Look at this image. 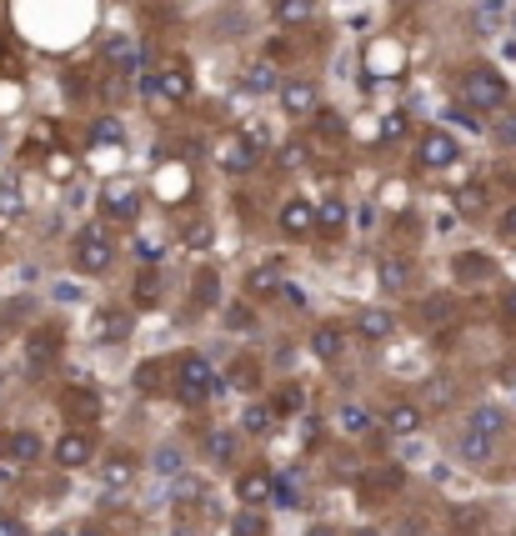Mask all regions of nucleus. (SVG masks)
Instances as JSON below:
<instances>
[{
	"label": "nucleus",
	"mask_w": 516,
	"mask_h": 536,
	"mask_svg": "<svg viewBox=\"0 0 516 536\" xmlns=\"http://www.w3.org/2000/svg\"><path fill=\"white\" fill-rule=\"evenodd\" d=\"M271 406H276V416H296V411L306 406V391H301L296 381H286V386L271 391Z\"/></svg>",
	"instance_id": "a18cd8bd"
},
{
	"label": "nucleus",
	"mask_w": 516,
	"mask_h": 536,
	"mask_svg": "<svg viewBox=\"0 0 516 536\" xmlns=\"http://www.w3.org/2000/svg\"><path fill=\"white\" fill-rule=\"evenodd\" d=\"M466 426H471V431H481V436H491V441H501V431H506V411H501V406H491V401H481V406H471V411H466Z\"/></svg>",
	"instance_id": "72a5a7b5"
},
{
	"label": "nucleus",
	"mask_w": 516,
	"mask_h": 536,
	"mask_svg": "<svg viewBox=\"0 0 516 536\" xmlns=\"http://www.w3.org/2000/svg\"><path fill=\"white\" fill-rule=\"evenodd\" d=\"M276 166L281 171H291V176H301V171H311V161H316V146H311V131L306 136H291V141H281L276 151Z\"/></svg>",
	"instance_id": "4be33fe9"
},
{
	"label": "nucleus",
	"mask_w": 516,
	"mask_h": 536,
	"mask_svg": "<svg viewBox=\"0 0 516 536\" xmlns=\"http://www.w3.org/2000/svg\"><path fill=\"white\" fill-rule=\"evenodd\" d=\"M346 336H351V331H341L336 321L311 326V356H316V361H326V366H336V361L346 356Z\"/></svg>",
	"instance_id": "a211bd4d"
},
{
	"label": "nucleus",
	"mask_w": 516,
	"mask_h": 536,
	"mask_svg": "<svg viewBox=\"0 0 516 536\" xmlns=\"http://www.w3.org/2000/svg\"><path fill=\"white\" fill-rule=\"evenodd\" d=\"M216 286H221L216 266H201L196 271V306H216Z\"/></svg>",
	"instance_id": "09e8293b"
},
{
	"label": "nucleus",
	"mask_w": 516,
	"mask_h": 536,
	"mask_svg": "<svg viewBox=\"0 0 516 536\" xmlns=\"http://www.w3.org/2000/svg\"><path fill=\"white\" fill-rule=\"evenodd\" d=\"M0 386H6V376H0Z\"/></svg>",
	"instance_id": "680f3d73"
},
{
	"label": "nucleus",
	"mask_w": 516,
	"mask_h": 536,
	"mask_svg": "<svg viewBox=\"0 0 516 536\" xmlns=\"http://www.w3.org/2000/svg\"><path fill=\"white\" fill-rule=\"evenodd\" d=\"M231 386H236V391H261V366H256L251 356H236V361H231Z\"/></svg>",
	"instance_id": "c03bdc74"
},
{
	"label": "nucleus",
	"mask_w": 516,
	"mask_h": 536,
	"mask_svg": "<svg viewBox=\"0 0 516 536\" xmlns=\"http://www.w3.org/2000/svg\"><path fill=\"white\" fill-rule=\"evenodd\" d=\"M506 101H511V86H506V76L496 66H486V61L461 66V76H456V106H466L476 121H491L496 111H506Z\"/></svg>",
	"instance_id": "f257e3e1"
},
{
	"label": "nucleus",
	"mask_w": 516,
	"mask_h": 536,
	"mask_svg": "<svg viewBox=\"0 0 516 536\" xmlns=\"http://www.w3.org/2000/svg\"><path fill=\"white\" fill-rule=\"evenodd\" d=\"M456 211H461L466 221H481V216L491 211V191H486V181L461 186V191H456Z\"/></svg>",
	"instance_id": "f704fd0d"
},
{
	"label": "nucleus",
	"mask_w": 516,
	"mask_h": 536,
	"mask_svg": "<svg viewBox=\"0 0 516 536\" xmlns=\"http://www.w3.org/2000/svg\"><path fill=\"white\" fill-rule=\"evenodd\" d=\"M336 426H341L346 436H366V431H371V411L356 406V401H346V406L336 411Z\"/></svg>",
	"instance_id": "ea45409f"
},
{
	"label": "nucleus",
	"mask_w": 516,
	"mask_h": 536,
	"mask_svg": "<svg viewBox=\"0 0 516 536\" xmlns=\"http://www.w3.org/2000/svg\"><path fill=\"white\" fill-rule=\"evenodd\" d=\"M461 161V146L446 126H426L416 131V146H411V166L416 171H451Z\"/></svg>",
	"instance_id": "39448f33"
},
{
	"label": "nucleus",
	"mask_w": 516,
	"mask_h": 536,
	"mask_svg": "<svg viewBox=\"0 0 516 536\" xmlns=\"http://www.w3.org/2000/svg\"><path fill=\"white\" fill-rule=\"evenodd\" d=\"M141 211H146V191H141V181H131V176H111V181L101 186V216H106L116 231H121V226H136Z\"/></svg>",
	"instance_id": "20e7f679"
},
{
	"label": "nucleus",
	"mask_w": 516,
	"mask_h": 536,
	"mask_svg": "<svg viewBox=\"0 0 516 536\" xmlns=\"http://www.w3.org/2000/svg\"><path fill=\"white\" fill-rule=\"evenodd\" d=\"M271 476L276 471H266V466H246L236 476V501L241 506H271Z\"/></svg>",
	"instance_id": "412c9836"
},
{
	"label": "nucleus",
	"mask_w": 516,
	"mask_h": 536,
	"mask_svg": "<svg viewBox=\"0 0 516 536\" xmlns=\"http://www.w3.org/2000/svg\"><path fill=\"white\" fill-rule=\"evenodd\" d=\"M106 141H111V146H121V141H126L121 116H96V121H91V146H106Z\"/></svg>",
	"instance_id": "79ce46f5"
},
{
	"label": "nucleus",
	"mask_w": 516,
	"mask_h": 536,
	"mask_svg": "<svg viewBox=\"0 0 516 536\" xmlns=\"http://www.w3.org/2000/svg\"><path fill=\"white\" fill-rule=\"evenodd\" d=\"M231 536H271V526H266L261 506H241V516L231 521Z\"/></svg>",
	"instance_id": "49530a36"
},
{
	"label": "nucleus",
	"mask_w": 516,
	"mask_h": 536,
	"mask_svg": "<svg viewBox=\"0 0 516 536\" xmlns=\"http://www.w3.org/2000/svg\"><path fill=\"white\" fill-rule=\"evenodd\" d=\"M321 16V0H271V26L276 31H311Z\"/></svg>",
	"instance_id": "4468645a"
},
{
	"label": "nucleus",
	"mask_w": 516,
	"mask_h": 536,
	"mask_svg": "<svg viewBox=\"0 0 516 536\" xmlns=\"http://www.w3.org/2000/svg\"><path fill=\"white\" fill-rule=\"evenodd\" d=\"M21 211H26L21 181H16V176H0V216H21Z\"/></svg>",
	"instance_id": "de8ad7c7"
},
{
	"label": "nucleus",
	"mask_w": 516,
	"mask_h": 536,
	"mask_svg": "<svg viewBox=\"0 0 516 536\" xmlns=\"http://www.w3.org/2000/svg\"><path fill=\"white\" fill-rule=\"evenodd\" d=\"M491 456H496V441L491 436H481V431H461L456 436V461H466V466H491Z\"/></svg>",
	"instance_id": "c85d7f7f"
},
{
	"label": "nucleus",
	"mask_w": 516,
	"mask_h": 536,
	"mask_svg": "<svg viewBox=\"0 0 516 536\" xmlns=\"http://www.w3.org/2000/svg\"><path fill=\"white\" fill-rule=\"evenodd\" d=\"M61 406H66V416H76V421H96V416H101V396H96V391H86V386L66 391V396H61Z\"/></svg>",
	"instance_id": "58836bf2"
},
{
	"label": "nucleus",
	"mask_w": 516,
	"mask_h": 536,
	"mask_svg": "<svg viewBox=\"0 0 516 536\" xmlns=\"http://www.w3.org/2000/svg\"><path fill=\"white\" fill-rule=\"evenodd\" d=\"M116 256H121V241H116V226L106 216H96V221L71 231V266L81 276H106L116 266Z\"/></svg>",
	"instance_id": "f03ea898"
},
{
	"label": "nucleus",
	"mask_w": 516,
	"mask_h": 536,
	"mask_svg": "<svg viewBox=\"0 0 516 536\" xmlns=\"http://www.w3.org/2000/svg\"><path fill=\"white\" fill-rule=\"evenodd\" d=\"M506 26H511V31H516V11H511V21H506Z\"/></svg>",
	"instance_id": "bf43d9fd"
},
{
	"label": "nucleus",
	"mask_w": 516,
	"mask_h": 536,
	"mask_svg": "<svg viewBox=\"0 0 516 536\" xmlns=\"http://www.w3.org/2000/svg\"><path fill=\"white\" fill-rule=\"evenodd\" d=\"M456 316H461V301L446 296V291H436V296H426V301L411 306V321L421 331H446V326H456Z\"/></svg>",
	"instance_id": "ddd939ff"
},
{
	"label": "nucleus",
	"mask_w": 516,
	"mask_h": 536,
	"mask_svg": "<svg viewBox=\"0 0 516 536\" xmlns=\"http://www.w3.org/2000/svg\"><path fill=\"white\" fill-rule=\"evenodd\" d=\"M396 331H401V321H396V311H386V306H361L356 321H351V336L366 341V346H381V341H391Z\"/></svg>",
	"instance_id": "f8f14e48"
},
{
	"label": "nucleus",
	"mask_w": 516,
	"mask_h": 536,
	"mask_svg": "<svg viewBox=\"0 0 516 536\" xmlns=\"http://www.w3.org/2000/svg\"><path fill=\"white\" fill-rule=\"evenodd\" d=\"M226 321H231V326H241V331H256V311H251L246 301H236V306H226Z\"/></svg>",
	"instance_id": "3c124183"
},
{
	"label": "nucleus",
	"mask_w": 516,
	"mask_h": 536,
	"mask_svg": "<svg viewBox=\"0 0 516 536\" xmlns=\"http://www.w3.org/2000/svg\"><path fill=\"white\" fill-rule=\"evenodd\" d=\"M171 366H176V371H171V396H176L181 406H206V401L221 391V376L211 371L206 356L186 351V356H176Z\"/></svg>",
	"instance_id": "7ed1b4c3"
},
{
	"label": "nucleus",
	"mask_w": 516,
	"mask_h": 536,
	"mask_svg": "<svg viewBox=\"0 0 516 536\" xmlns=\"http://www.w3.org/2000/svg\"><path fill=\"white\" fill-rule=\"evenodd\" d=\"M151 76H156V101H166V106H191V96H196V76H191V66L186 61H161V66H151Z\"/></svg>",
	"instance_id": "423d86ee"
},
{
	"label": "nucleus",
	"mask_w": 516,
	"mask_h": 536,
	"mask_svg": "<svg viewBox=\"0 0 516 536\" xmlns=\"http://www.w3.org/2000/svg\"><path fill=\"white\" fill-rule=\"evenodd\" d=\"M161 286H166L161 271H156V266H141V271H136V286H131V306H136V311H156L161 296H166Z\"/></svg>",
	"instance_id": "bb28decb"
},
{
	"label": "nucleus",
	"mask_w": 516,
	"mask_h": 536,
	"mask_svg": "<svg viewBox=\"0 0 516 536\" xmlns=\"http://www.w3.org/2000/svg\"><path fill=\"white\" fill-rule=\"evenodd\" d=\"M401 136H406V116H391V121H386V136H381V141H401Z\"/></svg>",
	"instance_id": "5fc2aeb1"
},
{
	"label": "nucleus",
	"mask_w": 516,
	"mask_h": 536,
	"mask_svg": "<svg viewBox=\"0 0 516 536\" xmlns=\"http://www.w3.org/2000/svg\"><path fill=\"white\" fill-rule=\"evenodd\" d=\"M101 481H106V491H131L136 486V456L131 451H111L101 461Z\"/></svg>",
	"instance_id": "393cba45"
},
{
	"label": "nucleus",
	"mask_w": 516,
	"mask_h": 536,
	"mask_svg": "<svg viewBox=\"0 0 516 536\" xmlns=\"http://www.w3.org/2000/svg\"><path fill=\"white\" fill-rule=\"evenodd\" d=\"M0 536H26V521H21V516H6V511H0Z\"/></svg>",
	"instance_id": "864d4df0"
},
{
	"label": "nucleus",
	"mask_w": 516,
	"mask_h": 536,
	"mask_svg": "<svg viewBox=\"0 0 516 536\" xmlns=\"http://www.w3.org/2000/svg\"><path fill=\"white\" fill-rule=\"evenodd\" d=\"M381 426H386L391 436H416V431L426 426V411H421V401H391V406L381 411Z\"/></svg>",
	"instance_id": "6ab92c4d"
},
{
	"label": "nucleus",
	"mask_w": 516,
	"mask_h": 536,
	"mask_svg": "<svg viewBox=\"0 0 516 536\" xmlns=\"http://www.w3.org/2000/svg\"><path fill=\"white\" fill-rule=\"evenodd\" d=\"M6 456H11L16 466H36V461L46 456V441H41L36 431H11V436H6Z\"/></svg>",
	"instance_id": "473e14b6"
},
{
	"label": "nucleus",
	"mask_w": 516,
	"mask_h": 536,
	"mask_svg": "<svg viewBox=\"0 0 516 536\" xmlns=\"http://www.w3.org/2000/svg\"><path fill=\"white\" fill-rule=\"evenodd\" d=\"M496 276V261L491 256H481V251H456L451 256V281L456 286H481V281H491Z\"/></svg>",
	"instance_id": "dca6fc26"
},
{
	"label": "nucleus",
	"mask_w": 516,
	"mask_h": 536,
	"mask_svg": "<svg viewBox=\"0 0 516 536\" xmlns=\"http://www.w3.org/2000/svg\"><path fill=\"white\" fill-rule=\"evenodd\" d=\"M106 66H111V76L116 81H126V76H141V46L136 41H126V36H116L111 46H106Z\"/></svg>",
	"instance_id": "5701e85b"
},
{
	"label": "nucleus",
	"mask_w": 516,
	"mask_h": 536,
	"mask_svg": "<svg viewBox=\"0 0 516 536\" xmlns=\"http://www.w3.org/2000/svg\"><path fill=\"white\" fill-rule=\"evenodd\" d=\"M0 451H6V441H0Z\"/></svg>",
	"instance_id": "052dcab7"
},
{
	"label": "nucleus",
	"mask_w": 516,
	"mask_h": 536,
	"mask_svg": "<svg viewBox=\"0 0 516 536\" xmlns=\"http://www.w3.org/2000/svg\"><path fill=\"white\" fill-rule=\"evenodd\" d=\"M261 161H266V151H256L241 131H226L221 146H216V166H221L226 176H256Z\"/></svg>",
	"instance_id": "6e6552de"
},
{
	"label": "nucleus",
	"mask_w": 516,
	"mask_h": 536,
	"mask_svg": "<svg viewBox=\"0 0 516 536\" xmlns=\"http://www.w3.org/2000/svg\"><path fill=\"white\" fill-rule=\"evenodd\" d=\"M51 536H71V526H61V531H51Z\"/></svg>",
	"instance_id": "13d9d810"
},
{
	"label": "nucleus",
	"mask_w": 516,
	"mask_h": 536,
	"mask_svg": "<svg viewBox=\"0 0 516 536\" xmlns=\"http://www.w3.org/2000/svg\"><path fill=\"white\" fill-rule=\"evenodd\" d=\"M456 396H461V386L446 371H431V381L421 386V411H446V406H456Z\"/></svg>",
	"instance_id": "cd10ccee"
},
{
	"label": "nucleus",
	"mask_w": 516,
	"mask_h": 536,
	"mask_svg": "<svg viewBox=\"0 0 516 536\" xmlns=\"http://www.w3.org/2000/svg\"><path fill=\"white\" fill-rule=\"evenodd\" d=\"M276 101H281V111H286L291 121H311V116L321 111V86H316L311 76H281Z\"/></svg>",
	"instance_id": "0eeeda50"
},
{
	"label": "nucleus",
	"mask_w": 516,
	"mask_h": 536,
	"mask_svg": "<svg viewBox=\"0 0 516 536\" xmlns=\"http://www.w3.org/2000/svg\"><path fill=\"white\" fill-rule=\"evenodd\" d=\"M346 216H351L346 201H336V196L321 201V206H316V236H341V231H346Z\"/></svg>",
	"instance_id": "4c0bfd02"
},
{
	"label": "nucleus",
	"mask_w": 516,
	"mask_h": 536,
	"mask_svg": "<svg viewBox=\"0 0 516 536\" xmlns=\"http://www.w3.org/2000/svg\"><path fill=\"white\" fill-rule=\"evenodd\" d=\"M496 241H501V246H516V201L501 206V216H496Z\"/></svg>",
	"instance_id": "8fccbe9b"
},
{
	"label": "nucleus",
	"mask_w": 516,
	"mask_h": 536,
	"mask_svg": "<svg viewBox=\"0 0 516 536\" xmlns=\"http://www.w3.org/2000/svg\"><path fill=\"white\" fill-rule=\"evenodd\" d=\"M71 536H106V531H101V526H91V521H86V526H71Z\"/></svg>",
	"instance_id": "6e6d98bb"
},
{
	"label": "nucleus",
	"mask_w": 516,
	"mask_h": 536,
	"mask_svg": "<svg viewBox=\"0 0 516 536\" xmlns=\"http://www.w3.org/2000/svg\"><path fill=\"white\" fill-rule=\"evenodd\" d=\"M486 136H491V146H496L501 156H511V161H516V101H506V111H496V116H491Z\"/></svg>",
	"instance_id": "c756f323"
},
{
	"label": "nucleus",
	"mask_w": 516,
	"mask_h": 536,
	"mask_svg": "<svg viewBox=\"0 0 516 536\" xmlns=\"http://www.w3.org/2000/svg\"><path fill=\"white\" fill-rule=\"evenodd\" d=\"M126 336H131V311H106V316H101V341H106V346H121Z\"/></svg>",
	"instance_id": "37998d69"
},
{
	"label": "nucleus",
	"mask_w": 516,
	"mask_h": 536,
	"mask_svg": "<svg viewBox=\"0 0 516 536\" xmlns=\"http://www.w3.org/2000/svg\"><path fill=\"white\" fill-rule=\"evenodd\" d=\"M96 436H91V426H71V431H61V441L51 446V456H56V466L61 471H86L91 461H96Z\"/></svg>",
	"instance_id": "1a4fd4ad"
},
{
	"label": "nucleus",
	"mask_w": 516,
	"mask_h": 536,
	"mask_svg": "<svg viewBox=\"0 0 516 536\" xmlns=\"http://www.w3.org/2000/svg\"><path fill=\"white\" fill-rule=\"evenodd\" d=\"M276 426H281V416H276L271 401H251L246 416H241V431H246V436H271Z\"/></svg>",
	"instance_id": "c9c22d12"
},
{
	"label": "nucleus",
	"mask_w": 516,
	"mask_h": 536,
	"mask_svg": "<svg viewBox=\"0 0 516 536\" xmlns=\"http://www.w3.org/2000/svg\"><path fill=\"white\" fill-rule=\"evenodd\" d=\"M401 466H371V471H361V501H386V496H396L401 491Z\"/></svg>",
	"instance_id": "aec40b11"
},
{
	"label": "nucleus",
	"mask_w": 516,
	"mask_h": 536,
	"mask_svg": "<svg viewBox=\"0 0 516 536\" xmlns=\"http://www.w3.org/2000/svg\"><path fill=\"white\" fill-rule=\"evenodd\" d=\"M171 506L186 516V511H196V506H206V481L201 476H171Z\"/></svg>",
	"instance_id": "7c9ffc66"
},
{
	"label": "nucleus",
	"mask_w": 516,
	"mask_h": 536,
	"mask_svg": "<svg viewBox=\"0 0 516 536\" xmlns=\"http://www.w3.org/2000/svg\"><path fill=\"white\" fill-rule=\"evenodd\" d=\"M56 356H61V331H56V326H36V331L26 336V366L41 376Z\"/></svg>",
	"instance_id": "f3484780"
},
{
	"label": "nucleus",
	"mask_w": 516,
	"mask_h": 536,
	"mask_svg": "<svg viewBox=\"0 0 516 536\" xmlns=\"http://www.w3.org/2000/svg\"><path fill=\"white\" fill-rule=\"evenodd\" d=\"M376 281H381L386 291L406 296V291H416V266H411L401 251H386V256L376 261Z\"/></svg>",
	"instance_id": "2eb2a0df"
},
{
	"label": "nucleus",
	"mask_w": 516,
	"mask_h": 536,
	"mask_svg": "<svg viewBox=\"0 0 516 536\" xmlns=\"http://www.w3.org/2000/svg\"><path fill=\"white\" fill-rule=\"evenodd\" d=\"M236 91L241 96H276L281 91V71L266 61V56H246L236 66Z\"/></svg>",
	"instance_id": "9d476101"
},
{
	"label": "nucleus",
	"mask_w": 516,
	"mask_h": 536,
	"mask_svg": "<svg viewBox=\"0 0 516 536\" xmlns=\"http://www.w3.org/2000/svg\"><path fill=\"white\" fill-rule=\"evenodd\" d=\"M276 231H281L286 241H311V236H316V201H306V196L281 201V211H276Z\"/></svg>",
	"instance_id": "9b49d317"
},
{
	"label": "nucleus",
	"mask_w": 516,
	"mask_h": 536,
	"mask_svg": "<svg viewBox=\"0 0 516 536\" xmlns=\"http://www.w3.org/2000/svg\"><path fill=\"white\" fill-rule=\"evenodd\" d=\"M506 21H511L506 0H476L471 6V31L476 36H496V31H506Z\"/></svg>",
	"instance_id": "b1692460"
},
{
	"label": "nucleus",
	"mask_w": 516,
	"mask_h": 536,
	"mask_svg": "<svg viewBox=\"0 0 516 536\" xmlns=\"http://www.w3.org/2000/svg\"><path fill=\"white\" fill-rule=\"evenodd\" d=\"M136 391L141 396H161V391H171V361H141L136 366Z\"/></svg>",
	"instance_id": "2f4dec72"
},
{
	"label": "nucleus",
	"mask_w": 516,
	"mask_h": 536,
	"mask_svg": "<svg viewBox=\"0 0 516 536\" xmlns=\"http://www.w3.org/2000/svg\"><path fill=\"white\" fill-rule=\"evenodd\" d=\"M206 456H211V466H231V461L241 456V436L226 431V426H216V431L206 436Z\"/></svg>",
	"instance_id": "e433bc0d"
},
{
	"label": "nucleus",
	"mask_w": 516,
	"mask_h": 536,
	"mask_svg": "<svg viewBox=\"0 0 516 536\" xmlns=\"http://www.w3.org/2000/svg\"><path fill=\"white\" fill-rule=\"evenodd\" d=\"M151 471H161V476H181V471H186V451H181L176 441L156 446V456H151Z\"/></svg>",
	"instance_id": "a19ab883"
},
{
	"label": "nucleus",
	"mask_w": 516,
	"mask_h": 536,
	"mask_svg": "<svg viewBox=\"0 0 516 536\" xmlns=\"http://www.w3.org/2000/svg\"><path fill=\"white\" fill-rule=\"evenodd\" d=\"M306 536H336V531H331V526H311Z\"/></svg>",
	"instance_id": "4d7b16f0"
},
{
	"label": "nucleus",
	"mask_w": 516,
	"mask_h": 536,
	"mask_svg": "<svg viewBox=\"0 0 516 536\" xmlns=\"http://www.w3.org/2000/svg\"><path fill=\"white\" fill-rule=\"evenodd\" d=\"M496 311H501V321H506V326L516 331V286H506V291H501V301H496Z\"/></svg>",
	"instance_id": "603ef678"
},
{
	"label": "nucleus",
	"mask_w": 516,
	"mask_h": 536,
	"mask_svg": "<svg viewBox=\"0 0 516 536\" xmlns=\"http://www.w3.org/2000/svg\"><path fill=\"white\" fill-rule=\"evenodd\" d=\"M286 291V271L281 266H256L251 276H246V296L251 301H276Z\"/></svg>",
	"instance_id": "a878e982"
}]
</instances>
